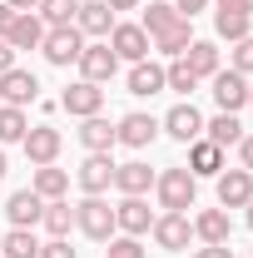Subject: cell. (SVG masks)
Returning <instances> with one entry per match:
<instances>
[{"label": "cell", "mask_w": 253, "mask_h": 258, "mask_svg": "<svg viewBox=\"0 0 253 258\" xmlns=\"http://www.w3.org/2000/svg\"><path fill=\"white\" fill-rule=\"evenodd\" d=\"M154 189H159L164 214H189L194 199H199V179L189 169H164V174H154Z\"/></svg>", "instance_id": "1"}, {"label": "cell", "mask_w": 253, "mask_h": 258, "mask_svg": "<svg viewBox=\"0 0 253 258\" xmlns=\"http://www.w3.org/2000/svg\"><path fill=\"white\" fill-rule=\"evenodd\" d=\"M75 228L95 243H109L119 228H114V209L99 199V194H85V204H75Z\"/></svg>", "instance_id": "2"}, {"label": "cell", "mask_w": 253, "mask_h": 258, "mask_svg": "<svg viewBox=\"0 0 253 258\" xmlns=\"http://www.w3.org/2000/svg\"><path fill=\"white\" fill-rule=\"evenodd\" d=\"M40 50H45V60L50 64H75L80 60V50H85V35L75 30V25H55V30H45V40H40Z\"/></svg>", "instance_id": "3"}, {"label": "cell", "mask_w": 253, "mask_h": 258, "mask_svg": "<svg viewBox=\"0 0 253 258\" xmlns=\"http://www.w3.org/2000/svg\"><path fill=\"white\" fill-rule=\"evenodd\" d=\"M209 85H214V104L223 114H238L248 104V75H238V70H219Z\"/></svg>", "instance_id": "4"}, {"label": "cell", "mask_w": 253, "mask_h": 258, "mask_svg": "<svg viewBox=\"0 0 253 258\" xmlns=\"http://www.w3.org/2000/svg\"><path fill=\"white\" fill-rule=\"evenodd\" d=\"M149 233H154V243L164 253H184L189 238H194V224H189V214H159Z\"/></svg>", "instance_id": "5"}, {"label": "cell", "mask_w": 253, "mask_h": 258, "mask_svg": "<svg viewBox=\"0 0 253 258\" xmlns=\"http://www.w3.org/2000/svg\"><path fill=\"white\" fill-rule=\"evenodd\" d=\"M0 99L5 104H15V109H25L40 99V80H35L30 70H20V64H10L5 75H0Z\"/></svg>", "instance_id": "6"}, {"label": "cell", "mask_w": 253, "mask_h": 258, "mask_svg": "<svg viewBox=\"0 0 253 258\" xmlns=\"http://www.w3.org/2000/svg\"><path fill=\"white\" fill-rule=\"evenodd\" d=\"M75 64H80V80H90V85H104V80H114V70H119V55H114L109 45H85Z\"/></svg>", "instance_id": "7"}, {"label": "cell", "mask_w": 253, "mask_h": 258, "mask_svg": "<svg viewBox=\"0 0 253 258\" xmlns=\"http://www.w3.org/2000/svg\"><path fill=\"white\" fill-rule=\"evenodd\" d=\"M60 144H65V139H60V129H55V124H35L30 134L20 139V149H25V159H30L35 169L60 159Z\"/></svg>", "instance_id": "8"}, {"label": "cell", "mask_w": 253, "mask_h": 258, "mask_svg": "<svg viewBox=\"0 0 253 258\" xmlns=\"http://www.w3.org/2000/svg\"><path fill=\"white\" fill-rule=\"evenodd\" d=\"M60 109H65V114H75V119H90V114L104 109V90L90 85V80H75V85L60 95Z\"/></svg>", "instance_id": "9"}, {"label": "cell", "mask_w": 253, "mask_h": 258, "mask_svg": "<svg viewBox=\"0 0 253 258\" xmlns=\"http://www.w3.org/2000/svg\"><path fill=\"white\" fill-rule=\"evenodd\" d=\"M109 50L119 55V60H129V64H139V60H149V35H144V25H114L109 30Z\"/></svg>", "instance_id": "10"}, {"label": "cell", "mask_w": 253, "mask_h": 258, "mask_svg": "<svg viewBox=\"0 0 253 258\" xmlns=\"http://www.w3.org/2000/svg\"><path fill=\"white\" fill-rule=\"evenodd\" d=\"M159 129H164L169 139H179V144H194V139H204V114H199L194 104H174Z\"/></svg>", "instance_id": "11"}, {"label": "cell", "mask_w": 253, "mask_h": 258, "mask_svg": "<svg viewBox=\"0 0 253 258\" xmlns=\"http://www.w3.org/2000/svg\"><path fill=\"white\" fill-rule=\"evenodd\" d=\"M40 214H45V199H40L35 189H15L10 199H5V219H10V228H35Z\"/></svg>", "instance_id": "12"}, {"label": "cell", "mask_w": 253, "mask_h": 258, "mask_svg": "<svg viewBox=\"0 0 253 258\" xmlns=\"http://www.w3.org/2000/svg\"><path fill=\"white\" fill-rule=\"evenodd\" d=\"M154 134H159V119H154V114H144V109H134V114H124V119L114 124V139H119V144H129V149L154 144Z\"/></svg>", "instance_id": "13"}, {"label": "cell", "mask_w": 253, "mask_h": 258, "mask_svg": "<svg viewBox=\"0 0 253 258\" xmlns=\"http://www.w3.org/2000/svg\"><path fill=\"white\" fill-rule=\"evenodd\" d=\"M253 199V174L248 169H223L219 174V209H248Z\"/></svg>", "instance_id": "14"}, {"label": "cell", "mask_w": 253, "mask_h": 258, "mask_svg": "<svg viewBox=\"0 0 253 258\" xmlns=\"http://www.w3.org/2000/svg\"><path fill=\"white\" fill-rule=\"evenodd\" d=\"M114 189L124 194V199H144V194L154 189V169H149V164H139V159L114 164Z\"/></svg>", "instance_id": "15"}, {"label": "cell", "mask_w": 253, "mask_h": 258, "mask_svg": "<svg viewBox=\"0 0 253 258\" xmlns=\"http://www.w3.org/2000/svg\"><path fill=\"white\" fill-rule=\"evenodd\" d=\"M114 228H119V233H129V238L149 233V228H154L149 204H144V199H119V204H114Z\"/></svg>", "instance_id": "16"}, {"label": "cell", "mask_w": 253, "mask_h": 258, "mask_svg": "<svg viewBox=\"0 0 253 258\" xmlns=\"http://www.w3.org/2000/svg\"><path fill=\"white\" fill-rule=\"evenodd\" d=\"M184 169H189L194 179H219V174H223V149H219V144H209V139H194Z\"/></svg>", "instance_id": "17"}, {"label": "cell", "mask_w": 253, "mask_h": 258, "mask_svg": "<svg viewBox=\"0 0 253 258\" xmlns=\"http://www.w3.org/2000/svg\"><path fill=\"white\" fill-rule=\"evenodd\" d=\"M75 30H80V35H109V30H114V10H109L104 0H80Z\"/></svg>", "instance_id": "18"}, {"label": "cell", "mask_w": 253, "mask_h": 258, "mask_svg": "<svg viewBox=\"0 0 253 258\" xmlns=\"http://www.w3.org/2000/svg\"><path fill=\"white\" fill-rule=\"evenodd\" d=\"M149 45H154L164 60H179V55L194 45V20H174V25H169V30H159Z\"/></svg>", "instance_id": "19"}, {"label": "cell", "mask_w": 253, "mask_h": 258, "mask_svg": "<svg viewBox=\"0 0 253 258\" xmlns=\"http://www.w3.org/2000/svg\"><path fill=\"white\" fill-rule=\"evenodd\" d=\"M109 184H114V159L109 154H90L80 164V189L85 194H104Z\"/></svg>", "instance_id": "20"}, {"label": "cell", "mask_w": 253, "mask_h": 258, "mask_svg": "<svg viewBox=\"0 0 253 258\" xmlns=\"http://www.w3.org/2000/svg\"><path fill=\"white\" fill-rule=\"evenodd\" d=\"M80 144H85L90 154H109L119 139H114V124H109L104 114H90V119L80 124Z\"/></svg>", "instance_id": "21"}, {"label": "cell", "mask_w": 253, "mask_h": 258, "mask_svg": "<svg viewBox=\"0 0 253 258\" xmlns=\"http://www.w3.org/2000/svg\"><path fill=\"white\" fill-rule=\"evenodd\" d=\"M184 64H189L199 80H214V75L223 70L219 64V45H214V40H194L189 50H184Z\"/></svg>", "instance_id": "22"}, {"label": "cell", "mask_w": 253, "mask_h": 258, "mask_svg": "<svg viewBox=\"0 0 253 258\" xmlns=\"http://www.w3.org/2000/svg\"><path fill=\"white\" fill-rule=\"evenodd\" d=\"M164 90V64L154 60H139V64H129V95H159Z\"/></svg>", "instance_id": "23"}, {"label": "cell", "mask_w": 253, "mask_h": 258, "mask_svg": "<svg viewBox=\"0 0 253 258\" xmlns=\"http://www.w3.org/2000/svg\"><path fill=\"white\" fill-rule=\"evenodd\" d=\"M228 233H233V224L223 209H204L194 219V238H204V243H228Z\"/></svg>", "instance_id": "24"}, {"label": "cell", "mask_w": 253, "mask_h": 258, "mask_svg": "<svg viewBox=\"0 0 253 258\" xmlns=\"http://www.w3.org/2000/svg\"><path fill=\"white\" fill-rule=\"evenodd\" d=\"M204 139L209 144H219V149H228V144H238L243 139V124H238V114H214V119H204Z\"/></svg>", "instance_id": "25"}, {"label": "cell", "mask_w": 253, "mask_h": 258, "mask_svg": "<svg viewBox=\"0 0 253 258\" xmlns=\"http://www.w3.org/2000/svg\"><path fill=\"white\" fill-rule=\"evenodd\" d=\"M10 50H40V40H45V20L40 15H20L15 25H10Z\"/></svg>", "instance_id": "26"}, {"label": "cell", "mask_w": 253, "mask_h": 258, "mask_svg": "<svg viewBox=\"0 0 253 258\" xmlns=\"http://www.w3.org/2000/svg\"><path fill=\"white\" fill-rule=\"evenodd\" d=\"M30 189L40 194V199H65V194H70V174H65V169H55V164H40Z\"/></svg>", "instance_id": "27"}, {"label": "cell", "mask_w": 253, "mask_h": 258, "mask_svg": "<svg viewBox=\"0 0 253 258\" xmlns=\"http://www.w3.org/2000/svg\"><path fill=\"white\" fill-rule=\"evenodd\" d=\"M0 258H40V238L35 228H10L0 238Z\"/></svg>", "instance_id": "28"}, {"label": "cell", "mask_w": 253, "mask_h": 258, "mask_svg": "<svg viewBox=\"0 0 253 258\" xmlns=\"http://www.w3.org/2000/svg\"><path fill=\"white\" fill-rule=\"evenodd\" d=\"M40 224L50 228V238H65V233L75 228V209H70L65 199H45V214H40Z\"/></svg>", "instance_id": "29"}, {"label": "cell", "mask_w": 253, "mask_h": 258, "mask_svg": "<svg viewBox=\"0 0 253 258\" xmlns=\"http://www.w3.org/2000/svg\"><path fill=\"white\" fill-rule=\"evenodd\" d=\"M75 15H80V0H40V20H45V30H55V25H75Z\"/></svg>", "instance_id": "30"}, {"label": "cell", "mask_w": 253, "mask_h": 258, "mask_svg": "<svg viewBox=\"0 0 253 258\" xmlns=\"http://www.w3.org/2000/svg\"><path fill=\"white\" fill-rule=\"evenodd\" d=\"M30 134L25 124V109H15V104H0V144H20Z\"/></svg>", "instance_id": "31"}, {"label": "cell", "mask_w": 253, "mask_h": 258, "mask_svg": "<svg viewBox=\"0 0 253 258\" xmlns=\"http://www.w3.org/2000/svg\"><path fill=\"white\" fill-rule=\"evenodd\" d=\"M174 20H184V15H179L169 0H154V5L144 10V20H139V25H144V35H149V40H154V35H159V30H169Z\"/></svg>", "instance_id": "32"}, {"label": "cell", "mask_w": 253, "mask_h": 258, "mask_svg": "<svg viewBox=\"0 0 253 258\" xmlns=\"http://www.w3.org/2000/svg\"><path fill=\"white\" fill-rule=\"evenodd\" d=\"M164 90H179V95H194V90H199V75L184 64V55L169 60V70H164Z\"/></svg>", "instance_id": "33"}, {"label": "cell", "mask_w": 253, "mask_h": 258, "mask_svg": "<svg viewBox=\"0 0 253 258\" xmlns=\"http://www.w3.org/2000/svg\"><path fill=\"white\" fill-rule=\"evenodd\" d=\"M214 30H219V40L238 45L243 35H253V15H214Z\"/></svg>", "instance_id": "34"}, {"label": "cell", "mask_w": 253, "mask_h": 258, "mask_svg": "<svg viewBox=\"0 0 253 258\" xmlns=\"http://www.w3.org/2000/svg\"><path fill=\"white\" fill-rule=\"evenodd\" d=\"M228 70H238V75H253V35H243V40L233 45V55H228Z\"/></svg>", "instance_id": "35"}, {"label": "cell", "mask_w": 253, "mask_h": 258, "mask_svg": "<svg viewBox=\"0 0 253 258\" xmlns=\"http://www.w3.org/2000/svg\"><path fill=\"white\" fill-rule=\"evenodd\" d=\"M104 258H149V253L139 248V238H129V233H119V238H109V248H104Z\"/></svg>", "instance_id": "36"}, {"label": "cell", "mask_w": 253, "mask_h": 258, "mask_svg": "<svg viewBox=\"0 0 253 258\" xmlns=\"http://www.w3.org/2000/svg\"><path fill=\"white\" fill-rule=\"evenodd\" d=\"M214 15H253V0H214Z\"/></svg>", "instance_id": "37"}, {"label": "cell", "mask_w": 253, "mask_h": 258, "mask_svg": "<svg viewBox=\"0 0 253 258\" xmlns=\"http://www.w3.org/2000/svg\"><path fill=\"white\" fill-rule=\"evenodd\" d=\"M40 258H75V248L65 238H50V243H40Z\"/></svg>", "instance_id": "38"}, {"label": "cell", "mask_w": 253, "mask_h": 258, "mask_svg": "<svg viewBox=\"0 0 253 258\" xmlns=\"http://www.w3.org/2000/svg\"><path fill=\"white\" fill-rule=\"evenodd\" d=\"M238 159H243L238 169H248V174H253V134H243V139H238Z\"/></svg>", "instance_id": "39"}, {"label": "cell", "mask_w": 253, "mask_h": 258, "mask_svg": "<svg viewBox=\"0 0 253 258\" xmlns=\"http://www.w3.org/2000/svg\"><path fill=\"white\" fill-rule=\"evenodd\" d=\"M194 258H233V248H228V243H204Z\"/></svg>", "instance_id": "40"}, {"label": "cell", "mask_w": 253, "mask_h": 258, "mask_svg": "<svg viewBox=\"0 0 253 258\" xmlns=\"http://www.w3.org/2000/svg\"><path fill=\"white\" fill-rule=\"evenodd\" d=\"M15 20H20V10H15V5H5V0H0V35H10V25H15Z\"/></svg>", "instance_id": "41"}, {"label": "cell", "mask_w": 253, "mask_h": 258, "mask_svg": "<svg viewBox=\"0 0 253 258\" xmlns=\"http://www.w3.org/2000/svg\"><path fill=\"white\" fill-rule=\"evenodd\" d=\"M204 5H209V0H174V10H179V15H184V20H194V15H199V10H204Z\"/></svg>", "instance_id": "42"}, {"label": "cell", "mask_w": 253, "mask_h": 258, "mask_svg": "<svg viewBox=\"0 0 253 258\" xmlns=\"http://www.w3.org/2000/svg\"><path fill=\"white\" fill-rule=\"evenodd\" d=\"M10 64H15V50H10V40H5V35H0V75H5V70H10Z\"/></svg>", "instance_id": "43"}, {"label": "cell", "mask_w": 253, "mask_h": 258, "mask_svg": "<svg viewBox=\"0 0 253 258\" xmlns=\"http://www.w3.org/2000/svg\"><path fill=\"white\" fill-rule=\"evenodd\" d=\"M5 5H15L20 15H35V10H40V0H5Z\"/></svg>", "instance_id": "44"}, {"label": "cell", "mask_w": 253, "mask_h": 258, "mask_svg": "<svg viewBox=\"0 0 253 258\" xmlns=\"http://www.w3.org/2000/svg\"><path fill=\"white\" fill-rule=\"evenodd\" d=\"M109 10H139V0H104Z\"/></svg>", "instance_id": "45"}, {"label": "cell", "mask_w": 253, "mask_h": 258, "mask_svg": "<svg viewBox=\"0 0 253 258\" xmlns=\"http://www.w3.org/2000/svg\"><path fill=\"white\" fill-rule=\"evenodd\" d=\"M5 169H10V164H5V149H0V179H5Z\"/></svg>", "instance_id": "46"}, {"label": "cell", "mask_w": 253, "mask_h": 258, "mask_svg": "<svg viewBox=\"0 0 253 258\" xmlns=\"http://www.w3.org/2000/svg\"><path fill=\"white\" fill-rule=\"evenodd\" d=\"M248 228H253V199H248Z\"/></svg>", "instance_id": "47"}, {"label": "cell", "mask_w": 253, "mask_h": 258, "mask_svg": "<svg viewBox=\"0 0 253 258\" xmlns=\"http://www.w3.org/2000/svg\"><path fill=\"white\" fill-rule=\"evenodd\" d=\"M248 104H253V85H248Z\"/></svg>", "instance_id": "48"}, {"label": "cell", "mask_w": 253, "mask_h": 258, "mask_svg": "<svg viewBox=\"0 0 253 258\" xmlns=\"http://www.w3.org/2000/svg\"><path fill=\"white\" fill-rule=\"evenodd\" d=\"M0 238H5V233H0Z\"/></svg>", "instance_id": "49"}]
</instances>
